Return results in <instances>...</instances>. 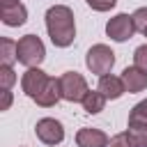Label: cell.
<instances>
[{
    "instance_id": "3",
    "label": "cell",
    "mask_w": 147,
    "mask_h": 147,
    "mask_svg": "<svg viewBox=\"0 0 147 147\" xmlns=\"http://www.w3.org/2000/svg\"><path fill=\"white\" fill-rule=\"evenodd\" d=\"M85 64H87V69H90L92 74L106 76V74H110V69H113V64H115V53H113L110 46H106V44H94V46L87 51V55H85Z\"/></svg>"
},
{
    "instance_id": "12",
    "label": "cell",
    "mask_w": 147,
    "mask_h": 147,
    "mask_svg": "<svg viewBox=\"0 0 147 147\" xmlns=\"http://www.w3.org/2000/svg\"><path fill=\"white\" fill-rule=\"evenodd\" d=\"M0 21H2L5 25H9V28H18V25H23V23L28 21V9H25V5L18 2V5H14V7H5V9H0Z\"/></svg>"
},
{
    "instance_id": "8",
    "label": "cell",
    "mask_w": 147,
    "mask_h": 147,
    "mask_svg": "<svg viewBox=\"0 0 147 147\" xmlns=\"http://www.w3.org/2000/svg\"><path fill=\"white\" fill-rule=\"evenodd\" d=\"M76 145L78 147H108L110 138L101 131V129H92V126H83L76 133Z\"/></svg>"
},
{
    "instance_id": "13",
    "label": "cell",
    "mask_w": 147,
    "mask_h": 147,
    "mask_svg": "<svg viewBox=\"0 0 147 147\" xmlns=\"http://www.w3.org/2000/svg\"><path fill=\"white\" fill-rule=\"evenodd\" d=\"M126 136L133 147H147V122L142 119H129Z\"/></svg>"
},
{
    "instance_id": "5",
    "label": "cell",
    "mask_w": 147,
    "mask_h": 147,
    "mask_svg": "<svg viewBox=\"0 0 147 147\" xmlns=\"http://www.w3.org/2000/svg\"><path fill=\"white\" fill-rule=\"evenodd\" d=\"M136 23H133V16L129 14H117L113 16L108 23H106V34L113 39V41H129L133 34H136Z\"/></svg>"
},
{
    "instance_id": "7",
    "label": "cell",
    "mask_w": 147,
    "mask_h": 147,
    "mask_svg": "<svg viewBox=\"0 0 147 147\" xmlns=\"http://www.w3.org/2000/svg\"><path fill=\"white\" fill-rule=\"evenodd\" d=\"M48 74L46 71H41L39 67H30L25 74H23V78H21V87H23V92H25V96H30L32 101L37 99V94L44 90V85L48 83Z\"/></svg>"
},
{
    "instance_id": "22",
    "label": "cell",
    "mask_w": 147,
    "mask_h": 147,
    "mask_svg": "<svg viewBox=\"0 0 147 147\" xmlns=\"http://www.w3.org/2000/svg\"><path fill=\"white\" fill-rule=\"evenodd\" d=\"M11 106V92L9 90H2V103H0V110H9Z\"/></svg>"
},
{
    "instance_id": "1",
    "label": "cell",
    "mask_w": 147,
    "mask_h": 147,
    "mask_svg": "<svg viewBox=\"0 0 147 147\" xmlns=\"http://www.w3.org/2000/svg\"><path fill=\"white\" fill-rule=\"evenodd\" d=\"M46 32L57 48H67L76 39V21L74 11L67 5H53L46 11Z\"/></svg>"
},
{
    "instance_id": "14",
    "label": "cell",
    "mask_w": 147,
    "mask_h": 147,
    "mask_svg": "<svg viewBox=\"0 0 147 147\" xmlns=\"http://www.w3.org/2000/svg\"><path fill=\"white\" fill-rule=\"evenodd\" d=\"M106 94L103 92H99V90H87V94L83 96V108H85V113L87 115H96V113H101L103 108H106Z\"/></svg>"
},
{
    "instance_id": "15",
    "label": "cell",
    "mask_w": 147,
    "mask_h": 147,
    "mask_svg": "<svg viewBox=\"0 0 147 147\" xmlns=\"http://www.w3.org/2000/svg\"><path fill=\"white\" fill-rule=\"evenodd\" d=\"M14 62H18V57H16V41L2 37L0 39V64L14 67Z\"/></svg>"
},
{
    "instance_id": "21",
    "label": "cell",
    "mask_w": 147,
    "mask_h": 147,
    "mask_svg": "<svg viewBox=\"0 0 147 147\" xmlns=\"http://www.w3.org/2000/svg\"><path fill=\"white\" fill-rule=\"evenodd\" d=\"M108 147H133V145H131L126 131H122V133H117V136L110 138V145H108Z\"/></svg>"
},
{
    "instance_id": "18",
    "label": "cell",
    "mask_w": 147,
    "mask_h": 147,
    "mask_svg": "<svg viewBox=\"0 0 147 147\" xmlns=\"http://www.w3.org/2000/svg\"><path fill=\"white\" fill-rule=\"evenodd\" d=\"M133 64H136L138 69L147 71V44H142V46H138V48L133 51Z\"/></svg>"
},
{
    "instance_id": "9",
    "label": "cell",
    "mask_w": 147,
    "mask_h": 147,
    "mask_svg": "<svg viewBox=\"0 0 147 147\" xmlns=\"http://www.w3.org/2000/svg\"><path fill=\"white\" fill-rule=\"evenodd\" d=\"M122 80H124V87H126L129 94H138V92H142L147 87V71L138 69L136 64L133 67H126L122 71Z\"/></svg>"
},
{
    "instance_id": "19",
    "label": "cell",
    "mask_w": 147,
    "mask_h": 147,
    "mask_svg": "<svg viewBox=\"0 0 147 147\" xmlns=\"http://www.w3.org/2000/svg\"><path fill=\"white\" fill-rule=\"evenodd\" d=\"M129 119H142V122H147V99L140 101V103H136V106L131 108Z\"/></svg>"
},
{
    "instance_id": "20",
    "label": "cell",
    "mask_w": 147,
    "mask_h": 147,
    "mask_svg": "<svg viewBox=\"0 0 147 147\" xmlns=\"http://www.w3.org/2000/svg\"><path fill=\"white\" fill-rule=\"evenodd\" d=\"M94 11H108V9H113L115 5H117V0H85Z\"/></svg>"
},
{
    "instance_id": "16",
    "label": "cell",
    "mask_w": 147,
    "mask_h": 147,
    "mask_svg": "<svg viewBox=\"0 0 147 147\" xmlns=\"http://www.w3.org/2000/svg\"><path fill=\"white\" fill-rule=\"evenodd\" d=\"M14 83H16L14 67H9V64H0V90H11Z\"/></svg>"
},
{
    "instance_id": "17",
    "label": "cell",
    "mask_w": 147,
    "mask_h": 147,
    "mask_svg": "<svg viewBox=\"0 0 147 147\" xmlns=\"http://www.w3.org/2000/svg\"><path fill=\"white\" fill-rule=\"evenodd\" d=\"M131 16H133V23H136V30L147 37V7H138Z\"/></svg>"
},
{
    "instance_id": "6",
    "label": "cell",
    "mask_w": 147,
    "mask_h": 147,
    "mask_svg": "<svg viewBox=\"0 0 147 147\" xmlns=\"http://www.w3.org/2000/svg\"><path fill=\"white\" fill-rule=\"evenodd\" d=\"M34 133H37V138H39L44 145H60V142L64 140V126H62V122L55 119V117H44V119H39L37 126H34Z\"/></svg>"
},
{
    "instance_id": "10",
    "label": "cell",
    "mask_w": 147,
    "mask_h": 147,
    "mask_svg": "<svg viewBox=\"0 0 147 147\" xmlns=\"http://www.w3.org/2000/svg\"><path fill=\"white\" fill-rule=\"evenodd\" d=\"M99 92L106 94V99H119L126 87H124V80L122 76H113V74H106V76H99Z\"/></svg>"
},
{
    "instance_id": "4",
    "label": "cell",
    "mask_w": 147,
    "mask_h": 147,
    "mask_svg": "<svg viewBox=\"0 0 147 147\" xmlns=\"http://www.w3.org/2000/svg\"><path fill=\"white\" fill-rule=\"evenodd\" d=\"M60 92H62L64 101H71V103L83 101V96L87 94V80H85V76L78 74V71H64L60 76Z\"/></svg>"
},
{
    "instance_id": "2",
    "label": "cell",
    "mask_w": 147,
    "mask_h": 147,
    "mask_svg": "<svg viewBox=\"0 0 147 147\" xmlns=\"http://www.w3.org/2000/svg\"><path fill=\"white\" fill-rule=\"evenodd\" d=\"M16 57L21 64H25L28 69L30 67H39L46 57V48H44V41L37 37V34H25L16 41Z\"/></svg>"
},
{
    "instance_id": "23",
    "label": "cell",
    "mask_w": 147,
    "mask_h": 147,
    "mask_svg": "<svg viewBox=\"0 0 147 147\" xmlns=\"http://www.w3.org/2000/svg\"><path fill=\"white\" fill-rule=\"evenodd\" d=\"M21 0H0V9H5V7H14V5H18Z\"/></svg>"
},
{
    "instance_id": "11",
    "label": "cell",
    "mask_w": 147,
    "mask_h": 147,
    "mask_svg": "<svg viewBox=\"0 0 147 147\" xmlns=\"http://www.w3.org/2000/svg\"><path fill=\"white\" fill-rule=\"evenodd\" d=\"M62 99V92H60V78H48V83L44 85V90L37 94V106H41V108H51V106H55L57 101Z\"/></svg>"
}]
</instances>
